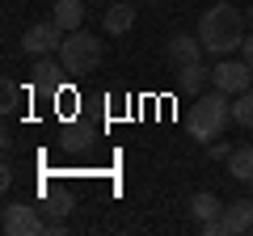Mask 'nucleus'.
Returning <instances> with one entry per match:
<instances>
[{"label":"nucleus","mask_w":253,"mask_h":236,"mask_svg":"<svg viewBox=\"0 0 253 236\" xmlns=\"http://www.w3.org/2000/svg\"><path fill=\"white\" fill-rule=\"evenodd\" d=\"M245 34H249V21H245V9H236L232 0H219L199 17V38L211 55H232L241 51Z\"/></svg>","instance_id":"f257e3e1"},{"label":"nucleus","mask_w":253,"mask_h":236,"mask_svg":"<svg viewBox=\"0 0 253 236\" xmlns=\"http://www.w3.org/2000/svg\"><path fill=\"white\" fill-rule=\"evenodd\" d=\"M228 118H232L228 93H219V89L199 93L194 97V110H190V135H194V144H215L228 131Z\"/></svg>","instance_id":"f03ea898"},{"label":"nucleus","mask_w":253,"mask_h":236,"mask_svg":"<svg viewBox=\"0 0 253 236\" xmlns=\"http://www.w3.org/2000/svg\"><path fill=\"white\" fill-rule=\"evenodd\" d=\"M59 64L68 76H89L97 72L101 64V38H93L89 30H72V34H63V46H59Z\"/></svg>","instance_id":"7ed1b4c3"},{"label":"nucleus","mask_w":253,"mask_h":236,"mask_svg":"<svg viewBox=\"0 0 253 236\" xmlns=\"http://www.w3.org/2000/svg\"><path fill=\"white\" fill-rule=\"evenodd\" d=\"M211 89L228 93V97H236V93L253 89V68L245 64V59H232V55H219V64L211 68Z\"/></svg>","instance_id":"20e7f679"},{"label":"nucleus","mask_w":253,"mask_h":236,"mask_svg":"<svg viewBox=\"0 0 253 236\" xmlns=\"http://www.w3.org/2000/svg\"><path fill=\"white\" fill-rule=\"evenodd\" d=\"M0 228H4V236H38V232H46L42 211H38L34 202H4Z\"/></svg>","instance_id":"39448f33"},{"label":"nucleus","mask_w":253,"mask_h":236,"mask_svg":"<svg viewBox=\"0 0 253 236\" xmlns=\"http://www.w3.org/2000/svg\"><path fill=\"white\" fill-rule=\"evenodd\" d=\"M59 46H63L59 21H38V26H30L26 38H21V51L26 55H59Z\"/></svg>","instance_id":"423d86ee"},{"label":"nucleus","mask_w":253,"mask_h":236,"mask_svg":"<svg viewBox=\"0 0 253 236\" xmlns=\"http://www.w3.org/2000/svg\"><path fill=\"white\" fill-rule=\"evenodd\" d=\"M219 219H224L228 236H249L253 232V198H228Z\"/></svg>","instance_id":"0eeeda50"},{"label":"nucleus","mask_w":253,"mask_h":236,"mask_svg":"<svg viewBox=\"0 0 253 236\" xmlns=\"http://www.w3.org/2000/svg\"><path fill=\"white\" fill-rule=\"evenodd\" d=\"M203 38H194V34H186V30H177V34L169 38V46H165V55H169L173 64H194V59H203Z\"/></svg>","instance_id":"6e6552de"},{"label":"nucleus","mask_w":253,"mask_h":236,"mask_svg":"<svg viewBox=\"0 0 253 236\" xmlns=\"http://www.w3.org/2000/svg\"><path fill=\"white\" fill-rule=\"evenodd\" d=\"M211 84V68H203V59H194V64H177V89L181 93H207Z\"/></svg>","instance_id":"1a4fd4ad"},{"label":"nucleus","mask_w":253,"mask_h":236,"mask_svg":"<svg viewBox=\"0 0 253 236\" xmlns=\"http://www.w3.org/2000/svg\"><path fill=\"white\" fill-rule=\"evenodd\" d=\"M59 68H63V64H55L51 55H38V64L30 68V89L55 93V89H59Z\"/></svg>","instance_id":"9d476101"},{"label":"nucleus","mask_w":253,"mask_h":236,"mask_svg":"<svg viewBox=\"0 0 253 236\" xmlns=\"http://www.w3.org/2000/svg\"><path fill=\"white\" fill-rule=\"evenodd\" d=\"M51 21H59L63 34H72V30H81V26H84V4H81V0H55Z\"/></svg>","instance_id":"9b49d317"},{"label":"nucleus","mask_w":253,"mask_h":236,"mask_svg":"<svg viewBox=\"0 0 253 236\" xmlns=\"http://www.w3.org/2000/svg\"><path fill=\"white\" fill-rule=\"evenodd\" d=\"M101 26H106V34L123 38L126 30L135 26V4H110V9H106V21H101Z\"/></svg>","instance_id":"f8f14e48"},{"label":"nucleus","mask_w":253,"mask_h":236,"mask_svg":"<svg viewBox=\"0 0 253 236\" xmlns=\"http://www.w3.org/2000/svg\"><path fill=\"white\" fill-rule=\"evenodd\" d=\"M186 207H190V215L199 219V224H207V219H219V215H224V202H219L211 190H199L194 198L186 202Z\"/></svg>","instance_id":"ddd939ff"},{"label":"nucleus","mask_w":253,"mask_h":236,"mask_svg":"<svg viewBox=\"0 0 253 236\" xmlns=\"http://www.w3.org/2000/svg\"><path fill=\"white\" fill-rule=\"evenodd\" d=\"M228 173H232L236 182L253 186V144H245V148H232V156H228Z\"/></svg>","instance_id":"4468645a"},{"label":"nucleus","mask_w":253,"mask_h":236,"mask_svg":"<svg viewBox=\"0 0 253 236\" xmlns=\"http://www.w3.org/2000/svg\"><path fill=\"white\" fill-rule=\"evenodd\" d=\"M232 122L253 131V89H245V93H236V97H232Z\"/></svg>","instance_id":"2eb2a0df"},{"label":"nucleus","mask_w":253,"mask_h":236,"mask_svg":"<svg viewBox=\"0 0 253 236\" xmlns=\"http://www.w3.org/2000/svg\"><path fill=\"white\" fill-rule=\"evenodd\" d=\"M17 106H21V89L13 80H4V114H17Z\"/></svg>","instance_id":"dca6fc26"},{"label":"nucleus","mask_w":253,"mask_h":236,"mask_svg":"<svg viewBox=\"0 0 253 236\" xmlns=\"http://www.w3.org/2000/svg\"><path fill=\"white\" fill-rule=\"evenodd\" d=\"M241 59H245V64L253 68V30L245 34V42H241Z\"/></svg>","instance_id":"f3484780"},{"label":"nucleus","mask_w":253,"mask_h":236,"mask_svg":"<svg viewBox=\"0 0 253 236\" xmlns=\"http://www.w3.org/2000/svg\"><path fill=\"white\" fill-rule=\"evenodd\" d=\"M211 156H215V160H228V156H232V148H228V144H211Z\"/></svg>","instance_id":"a211bd4d"},{"label":"nucleus","mask_w":253,"mask_h":236,"mask_svg":"<svg viewBox=\"0 0 253 236\" xmlns=\"http://www.w3.org/2000/svg\"><path fill=\"white\" fill-rule=\"evenodd\" d=\"M245 21H249V30H253V4H249V9H245Z\"/></svg>","instance_id":"6ab92c4d"},{"label":"nucleus","mask_w":253,"mask_h":236,"mask_svg":"<svg viewBox=\"0 0 253 236\" xmlns=\"http://www.w3.org/2000/svg\"><path fill=\"white\" fill-rule=\"evenodd\" d=\"M144 4H165V0H144Z\"/></svg>","instance_id":"aec40b11"}]
</instances>
